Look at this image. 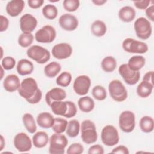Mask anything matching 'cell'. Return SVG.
Returning <instances> with one entry per match:
<instances>
[{
    "instance_id": "cell-1",
    "label": "cell",
    "mask_w": 154,
    "mask_h": 154,
    "mask_svg": "<svg viewBox=\"0 0 154 154\" xmlns=\"http://www.w3.org/2000/svg\"><path fill=\"white\" fill-rule=\"evenodd\" d=\"M17 91L19 94L31 104L38 103L42 97V92L38 88L37 81L31 77L22 80Z\"/></svg>"
},
{
    "instance_id": "cell-2",
    "label": "cell",
    "mask_w": 154,
    "mask_h": 154,
    "mask_svg": "<svg viewBox=\"0 0 154 154\" xmlns=\"http://www.w3.org/2000/svg\"><path fill=\"white\" fill-rule=\"evenodd\" d=\"M81 138L87 144L94 143L97 140V132L95 124L90 120H84L81 124Z\"/></svg>"
},
{
    "instance_id": "cell-3",
    "label": "cell",
    "mask_w": 154,
    "mask_h": 154,
    "mask_svg": "<svg viewBox=\"0 0 154 154\" xmlns=\"http://www.w3.org/2000/svg\"><path fill=\"white\" fill-rule=\"evenodd\" d=\"M49 153L51 154H63L68 144V140L62 134L54 133L49 138Z\"/></svg>"
},
{
    "instance_id": "cell-4",
    "label": "cell",
    "mask_w": 154,
    "mask_h": 154,
    "mask_svg": "<svg viewBox=\"0 0 154 154\" xmlns=\"http://www.w3.org/2000/svg\"><path fill=\"white\" fill-rule=\"evenodd\" d=\"M111 97L117 102L125 101L128 97V91L123 84L119 79L112 80L108 85Z\"/></svg>"
},
{
    "instance_id": "cell-5",
    "label": "cell",
    "mask_w": 154,
    "mask_h": 154,
    "mask_svg": "<svg viewBox=\"0 0 154 154\" xmlns=\"http://www.w3.org/2000/svg\"><path fill=\"white\" fill-rule=\"evenodd\" d=\"M134 30L138 38L141 40H147L152 33V27L150 22L144 17L137 19L134 25Z\"/></svg>"
},
{
    "instance_id": "cell-6",
    "label": "cell",
    "mask_w": 154,
    "mask_h": 154,
    "mask_svg": "<svg viewBox=\"0 0 154 154\" xmlns=\"http://www.w3.org/2000/svg\"><path fill=\"white\" fill-rule=\"evenodd\" d=\"M26 55L29 58L40 64L48 62L51 57L49 51L39 45H33L28 48Z\"/></svg>"
},
{
    "instance_id": "cell-7",
    "label": "cell",
    "mask_w": 154,
    "mask_h": 154,
    "mask_svg": "<svg viewBox=\"0 0 154 154\" xmlns=\"http://www.w3.org/2000/svg\"><path fill=\"white\" fill-rule=\"evenodd\" d=\"M100 137L103 144L108 147L117 144L120 140L117 129L113 125H106L103 128Z\"/></svg>"
},
{
    "instance_id": "cell-8",
    "label": "cell",
    "mask_w": 154,
    "mask_h": 154,
    "mask_svg": "<svg viewBox=\"0 0 154 154\" xmlns=\"http://www.w3.org/2000/svg\"><path fill=\"white\" fill-rule=\"evenodd\" d=\"M122 48L125 52L132 54H144L149 49L146 43L132 38H125L122 42Z\"/></svg>"
},
{
    "instance_id": "cell-9",
    "label": "cell",
    "mask_w": 154,
    "mask_h": 154,
    "mask_svg": "<svg viewBox=\"0 0 154 154\" xmlns=\"http://www.w3.org/2000/svg\"><path fill=\"white\" fill-rule=\"evenodd\" d=\"M120 129L125 133L132 132L135 127V115L129 110L122 112L119 117Z\"/></svg>"
},
{
    "instance_id": "cell-10",
    "label": "cell",
    "mask_w": 154,
    "mask_h": 154,
    "mask_svg": "<svg viewBox=\"0 0 154 154\" xmlns=\"http://www.w3.org/2000/svg\"><path fill=\"white\" fill-rule=\"evenodd\" d=\"M57 32L55 28L49 25H46L40 28L34 35V38L38 43H50L55 39Z\"/></svg>"
},
{
    "instance_id": "cell-11",
    "label": "cell",
    "mask_w": 154,
    "mask_h": 154,
    "mask_svg": "<svg viewBox=\"0 0 154 154\" xmlns=\"http://www.w3.org/2000/svg\"><path fill=\"white\" fill-rule=\"evenodd\" d=\"M118 71L124 81L128 85H134L140 80V72L131 70L127 64H122L120 65L119 67Z\"/></svg>"
},
{
    "instance_id": "cell-12",
    "label": "cell",
    "mask_w": 154,
    "mask_h": 154,
    "mask_svg": "<svg viewBox=\"0 0 154 154\" xmlns=\"http://www.w3.org/2000/svg\"><path fill=\"white\" fill-rule=\"evenodd\" d=\"M13 144L16 149L19 152L29 151L33 145L32 140L25 132H19L14 136Z\"/></svg>"
},
{
    "instance_id": "cell-13",
    "label": "cell",
    "mask_w": 154,
    "mask_h": 154,
    "mask_svg": "<svg viewBox=\"0 0 154 154\" xmlns=\"http://www.w3.org/2000/svg\"><path fill=\"white\" fill-rule=\"evenodd\" d=\"M91 79L87 75H79L77 76L73 84V88L76 94L79 96L86 95L91 86Z\"/></svg>"
},
{
    "instance_id": "cell-14",
    "label": "cell",
    "mask_w": 154,
    "mask_h": 154,
    "mask_svg": "<svg viewBox=\"0 0 154 154\" xmlns=\"http://www.w3.org/2000/svg\"><path fill=\"white\" fill-rule=\"evenodd\" d=\"M73 52L71 45L67 43H60L53 46L51 53L58 60H64L70 57Z\"/></svg>"
},
{
    "instance_id": "cell-15",
    "label": "cell",
    "mask_w": 154,
    "mask_h": 154,
    "mask_svg": "<svg viewBox=\"0 0 154 154\" xmlns=\"http://www.w3.org/2000/svg\"><path fill=\"white\" fill-rule=\"evenodd\" d=\"M58 23L61 28L67 31H75L79 25L78 19L75 16L70 13L62 14L59 17Z\"/></svg>"
},
{
    "instance_id": "cell-16",
    "label": "cell",
    "mask_w": 154,
    "mask_h": 154,
    "mask_svg": "<svg viewBox=\"0 0 154 154\" xmlns=\"http://www.w3.org/2000/svg\"><path fill=\"white\" fill-rule=\"evenodd\" d=\"M37 19L29 13L22 15L19 19L20 29L22 32H32L37 26Z\"/></svg>"
},
{
    "instance_id": "cell-17",
    "label": "cell",
    "mask_w": 154,
    "mask_h": 154,
    "mask_svg": "<svg viewBox=\"0 0 154 154\" xmlns=\"http://www.w3.org/2000/svg\"><path fill=\"white\" fill-rule=\"evenodd\" d=\"M67 96L64 90L60 87H54L49 90L45 94V101L48 105L55 101H61L66 99Z\"/></svg>"
},
{
    "instance_id": "cell-18",
    "label": "cell",
    "mask_w": 154,
    "mask_h": 154,
    "mask_svg": "<svg viewBox=\"0 0 154 154\" xmlns=\"http://www.w3.org/2000/svg\"><path fill=\"white\" fill-rule=\"evenodd\" d=\"M25 7V2L22 0H11L8 2L5 10L7 13L11 17L18 16Z\"/></svg>"
},
{
    "instance_id": "cell-19",
    "label": "cell",
    "mask_w": 154,
    "mask_h": 154,
    "mask_svg": "<svg viewBox=\"0 0 154 154\" xmlns=\"http://www.w3.org/2000/svg\"><path fill=\"white\" fill-rule=\"evenodd\" d=\"M20 83V79L16 75L10 74L4 78L3 81V87L7 91L13 93L18 90Z\"/></svg>"
},
{
    "instance_id": "cell-20",
    "label": "cell",
    "mask_w": 154,
    "mask_h": 154,
    "mask_svg": "<svg viewBox=\"0 0 154 154\" xmlns=\"http://www.w3.org/2000/svg\"><path fill=\"white\" fill-rule=\"evenodd\" d=\"M36 122L40 127L44 129H49L52 128L54 124V117L50 112H42L37 116Z\"/></svg>"
},
{
    "instance_id": "cell-21",
    "label": "cell",
    "mask_w": 154,
    "mask_h": 154,
    "mask_svg": "<svg viewBox=\"0 0 154 154\" xmlns=\"http://www.w3.org/2000/svg\"><path fill=\"white\" fill-rule=\"evenodd\" d=\"M16 70L21 76L30 75L34 70V64L31 61L27 59H21L17 63Z\"/></svg>"
},
{
    "instance_id": "cell-22",
    "label": "cell",
    "mask_w": 154,
    "mask_h": 154,
    "mask_svg": "<svg viewBox=\"0 0 154 154\" xmlns=\"http://www.w3.org/2000/svg\"><path fill=\"white\" fill-rule=\"evenodd\" d=\"M53 113L57 116H61L66 118L69 109L68 101H55L49 106Z\"/></svg>"
},
{
    "instance_id": "cell-23",
    "label": "cell",
    "mask_w": 154,
    "mask_h": 154,
    "mask_svg": "<svg viewBox=\"0 0 154 154\" xmlns=\"http://www.w3.org/2000/svg\"><path fill=\"white\" fill-rule=\"evenodd\" d=\"M118 16L120 20L124 22H131L136 16L135 10L129 5L122 7L118 12Z\"/></svg>"
},
{
    "instance_id": "cell-24",
    "label": "cell",
    "mask_w": 154,
    "mask_h": 154,
    "mask_svg": "<svg viewBox=\"0 0 154 154\" xmlns=\"http://www.w3.org/2000/svg\"><path fill=\"white\" fill-rule=\"evenodd\" d=\"M32 144L38 149L45 147L49 141L48 134L45 131H38L34 134L32 138Z\"/></svg>"
},
{
    "instance_id": "cell-25",
    "label": "cell",
    "mask_w": 154,
    "mask_h": 154,
    "mask_svg": "<svg viewBox=\"0 0 154 154\" xmlns=\"http://www.w3.org/2000/svg\"><path fill=\"white\" fill-rule=\"evenodd\" d=\"M78 106L82 112L88 113L93 110L95 103L91 97L89 96H82L78 99Z\"/></svg>"
},
{
    "instance_id": "cell-26",
    "label": "cell",
    "mask_w": 154,
    "mask_h": 154,
    "mask_svg": "<svg viewBox=\"0 0 154 154\" xmlns=\"http://www.w3.org/2000/svg\"><path fill=\"white\" fill-rule=\"evenodd\" d=\"M90 30L93 35L97 37H100L103 36L106 32V25L102 20H96L91 23Z\"/></svg>"
},
{
    "instance_id": "cell-27",
    "label": "cell",
    "mask_w": 154,
    "mask_h": 154,
    "mask_svg": "<svg viewBox=\"0 0 154 154\" xmlns=\"http://www.w3.org/2000/svg\"><path fill=\"white\" fill-rule=\"evenodd\" d=\"M153 84L150 82L142 81L137 87V94L141 98L148 97L152 93Z\"/></svg>"
},
{
    "instance_id": "cell-28",
    "label": "cell",
    "mask_w": 154,
    "mask_h": 154,
    "mask_svg": "<svg viewBox=\"0 0 154 154\" xmlns=\"http://www.w3.org/2000/svg\"><path fill=\"white\" fill-rule=\"evenodd\" d=\"M146 64V59L141 55H134L131 57L127 63L128 67L132 70L139 71Z\"/></svg>"
},
{
    "instance_id": "cell-29",
    "label": "cell",
    "mask_w": 154,
    "mask_h": 154,
    "mask_svg": "<svg viewBox=\"0 0 154 154\" xmlns=\"http://www.w3.org/2000/svg\"><path fill=\"white\" fill-rule=\"evenodd\" d=\"M61 66L57 61H52L44 67L45 75L50 78L55 77L61 71Z\"/></svg>"
},
{
    "instance_id": "cell-30",
    "label": "cell",
    "mask_w": 154,
    "mask_h": 154,
    "mask_svg": "<svg viewBox=\"0 0 154 154\" xmlns=\"http://www.w3.org/2000/svg\"><path fill=\"white\" fill-rule=\"evenodd\" d=\"M22 122L23 124L27 130V131L30 134H34L37 131V125L35 120L33 116L30 113H25L22 116Z\"/></svg>"
},
{
    "instance_id": "cell-31",
    "label": "cell",
    "mask_w": 154,
    "mask_h": 154,
    "mask_svg": "<svg viewBox=\"0 0 154 154\" xmlns=\"http://www.w3.org/2000/svg\"><path fill=\"white\" fill-rule=\"evenodd\" d=\"M117 60L112 56H106L104 57L101 61V67L102 70L106 73L114 72L117 67Z\"/></svg>"
},
{
    "instance_id": "cell-32",
    "label": "cell",
    "mask_w": 154,
    "mask_h": 154,
    "mask_svg": "<svg viewBox=\"0 0 154 154\" xmlns=\"http://www.w3.org/2000/svg\"><path fill=\"white\" fill-rule=\"evenodd\" d=\"M139 126L142 132L144 133H150L154 129L153 119L149 116H143L139 122Z\"/></svg>"
},
{
    "instance_id": "cell-33",
    "label": "cell",
    "mask_w": 154,
    "mask_h": 154,
    "mask_svg": "<svg viewBox=\"0 0 154 154\" xmlns=\"http://www.w3.org/2000/svg\"><path fill=\"white\" fill-rule=\"evenodd\" d=\"M80 129L81 125L79 121L76 119H73L68 122L66 132L69 137L75 138L79 135Z\"/></svg>"
},
{
    "instance_id": "cell-34",
    "label": "cell",
    "mask_w": 154,
    "mask_h": 154,
    "mask_svg": "<svg viewBox=\"0 0 154 154\" xmlns=\"http://www.w3.org/2000/svg\"><path fill=\"white\" fill-rule=\"evenodd\" d=\"M42 13L43 16L47 19L54 20L57 17L58 11L55 5L52 4H49L43 7Z\"/></svg>"
},
{
    "instance_id": "cell-35",
    "label": "cell",
    "mask_w": 154,
    "mask_h": 154,
    "mask_svg": "<svg viewBox=\"0 0 154 154\" xmlns=\"http://www.w3.org/2000/svg\"><path fill=\"white\" fill-rule=\"evenodd\" d=\"M67 124L68 122L66 119L61 117H55L51 128L55 133L62 134L66 131Z\"/></svg>"
},
{
    "instance_id": "cell-36",
    "label": "cell",
    "mask_w": 154,
    "mask_h": 154,
    "mask_svg": "<svg viewBox=\"0 0 154 154\" xmlns=\"http://www.w3.org/2000/svg\"><path fill=\"white\" fill-rule=\"evenodd\" d=\"M34 41V35L31 32H22L18 37L17 42L22 48H28Z\"/></svg>"
},
{
    "instance_id": "cell-37",
    "label": "cell",
    "mask_w": 154,
    "mask_h": 154,
    "mask_svg": "<svg viewBox=\"0 0 154 154\" xmlns=\"http://www.w3.org/2000/svg\"><path fill=\"white\" fill-rule=\"evenodd\" d=\"M72 76L69 72H63L56 78V84L60 87H66L69 86L72 82Z\"/></svg>"
},
{
    "instance_id": "cell-38",
    "label": "cell",
    "mask_w": 154,
    "mask_h": 154,
    "mask_svg": "<svg viewBox=\"0 0 154 154\" xmlns=\"http://www.w3.org/2000/svg\"><path fill=\"white\" fill-rule=\"evenodd\" d=\"M91 94L93 97L99 101L104 100L107 96V93L104 87L97 85L94 86L91 91Z\"/></svg>"
},
{
    "instance_id": "cell-39",
    "label": "cell",
    "mask_w": 154,
    "mask_h": 154,
    "mask_svg": "<svg viewBox=\"0 0 154 154\" xmlns=\"http://www.w3.org/2000/svg\"><path fill=\"white\" fill-rule=\"evenodd\" d=\"M80 5L79 0H64L63 2L64 8L69 12H74Z\"/></svg>"
},
{
    "instance_id": "cell-40",
    "label": "cell",
    "mask_w": 154,
    "mask_h": 154,
    "mask_svg": "<svg viewBox=\"0 0 154 154\" xmlns=\"http://www.w3.org/2000/svg\"><path fill=\"white\" fill-rule=\"evenodd\" d=\"M16 64V60L10 56L5 57L1 60V66L6 70L13 69L15 67Z\"/></svg>"
},
{
    "instance_id": "cell-41",
    "label": "cell",
    "mask_w": 154,
    "mask_h": 154,
    "mask_svg": "<svg viewBox=\"0 0 154 154\" xmlns=\"http://www.w3.org/2000/svg\"><path fill=\"white\" fill-rule=\"evenodd\" d=\"M84 150V146L81 143H74L68 147L66 153L67 154H81Z\"/></svg>"
},
{
    "instance_id": "cell-42",
    "label": "cell",
    "mask_w": 154,
    "mask_h": 154,
    "mask_svg": "<svg viewBox=\"0 0 154 154\" xmlns=\"http://www.w3.org/2000/svg\"><path fill=\"white\" fill-rule=\"evenodd\" d=\"M87 153L88 154H103L104 149L100 144H94L89 147Z\"/></svg>"
},
{
    "instance_id": "cell-43",
    "label": "cell",
    "mask_w": 154,
    "mask_h": 154,
    "mask_svg": "<svg viewBox=\"0 0 154 154\" xmlns=\"http://www.w3.org/2000/svg\"><path fill=\"white\" fill-rule=\"evenodd\" d=\"M135 7L140 10H146L150 3L149 0H143V1H135L133 2Z\"/></svg>"
},
{
    "instance_id": "cell-44",
    "label": "cell",
    "mask_w": 154,
    "mask_h": 154,
    "mask_svg": "<svg viewBox=\"0 0 154 154\" xmlns=\"http://www.w3.org/2000/svg\"><path fill=\"white\" fill-rule=\"evenodd\" d=\"M112 153H119V154H129V151L128 148L124 145H119L114 147L111 152Z\"/></svg>"
},
{
    "instance_id": "cell-45",
    "label": "cell",
    "mask_w": 154,
    "mask_h": 154,
    "mask_svg": "<svg viewBox=\"0 0 154 154\" xmlns=\"http://www.w3.org/2000/svg\"><path fill=\"white\" fill-rule=\"evenodd\" d=\"M44 0H28L27 1L28 6L32 9L39 8L44 4Z\"/></svg>"
},
{
    "instance_id": "cell-46",
    "label": "cell",
    "mask_w": 154,
    "mask_h": 154,
    "mask_svg": "<svg viewBox=\"0 0 154 154\" xmlns=\"http://www.w3.org/2000/svg\"><path fill=\"white\" fill-rule=\"evenodd\" d=\"M1 19V27H0V32L5 31L9 26V20L8 18L3 15L0 16Z\"/></svg>"
},
{
    "instance_id": "cell-47",
    "label": "cell",
    "mask_w": 154,
    "mask_h": 154,
    "mask_svg": "<svg viewBox=\"0 0 154 154\" xmlns=\"http://www.w3.org/2000/svg\"><path fill=\"white\" fill-rule=\"evenodd\" d=\"M146 15L149 20H150L152 22L154 21V5L152 4L150 6H149L145 11Z\"/></svg>"
},
{
    "instance_id": "cell-48",
    "label": "cell",
    "mask_w": 154,
    "mask_h": 154,
    "mask_svg": "<svg viewBox=\"0 0 154 154\" xmlns=\"http://www.w3.org/2000/svg\"><path fill=\"white\" fill-rule=\"evenodd\" d=\"M153 71H149L146 72L145 75L143 76V81L153 84Z\"/></svg>"
},
{
    "instance_id": "cell-49",
    "label": "cell",
    "mask_w": 154,
    "mask_h": 154,
    "mask_svg": "<svg viewBox=\"0 0 154 154\" xmlns=\"http://www.w3.org/2000/svg\"><path fill=\"white\" fill-rule=\"evenodd\" d=\"M91 2L96 5L100 6L105 4L107 2V1L106 0H92Z\"/></svg>"
},
{
    "instance_id": "cell-50",
    "label": "cell",
    "mask_w": 154,
    "mask_h": 154,
    "mask_svg": "<svg viewBox=\"0 0 154 154\" xmlns=\"http://www.w3.org/2000/svg\"><path fill=\"white\" fill-rule=\"evenodd\" d=\"M5 145V141L4 137L1 135V139H0V151H2Z\"/></svg>"
},
{
    "instance_id": "cell-51",
    "label": "cell",
    "mask_w": 154,
    "mask_h": 154,
    "mask_svg": "<svg viewBox=\"0 0 154 154\" xmlns=\"http://www.w3.org/2000/svg\"><path fill=\"white\" fill-rule=\"evenodd\" d=\"M1 79H2L3 76H4V68L1 66Z\"/></svg>"
}]
</instances>
